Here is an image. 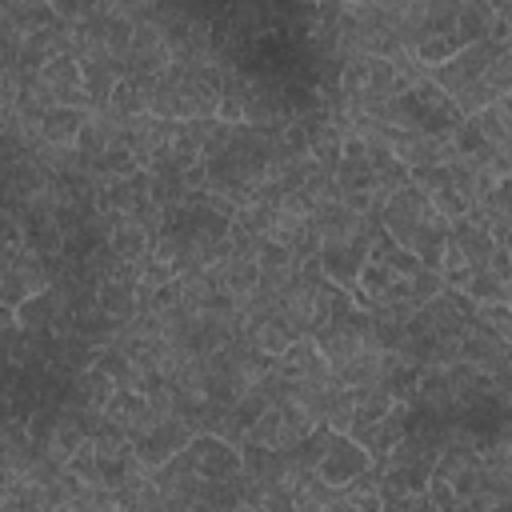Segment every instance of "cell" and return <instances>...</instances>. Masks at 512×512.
<instances>
[{"instance_id":"obj_1","label":"cell","mask_w":512,"mask_h":512,"mask_svg":"<svg viewBox=\"0 0 512 512\" xmlns=\"http://www.w3.org/2000/svg\"><path fill=\"white\" fill-rule=\"evenodd\" d=\"M444 288L440 272L420 264L408 248H400L392 236L376 232L372 236V248L348 288V296L372 312V316H384V320H408L428 296H436Z\"/></svg>"},{"instance_id":"obj_2","label":"cell","mask_w":512,"mask_h":512,"mask_svg":"<svg viewBox=\"0 0 512 512\" xmlns=\"http://www.w3.org/2000/svg\"><path fill=\"white\" fill-rule=\"evenodd\" d=\"M380 232L392 236L400 248H408L420 264L436 268L440 264V248H444V236H448V216H440L432 208V200L416 188V184H404L400 192H392L380 208Z\"/></svg>"},{"instance_id":"obj_3","label":"cell","mask_w":512,"mask_h":512,"mask_svg":"<svg viewBox=\"0 0 512 512\" xmlns=\"http://www.w3.org/2000/svg\"><path fill=\"white\" fill-rule=\"evenodd\" d=\"M28 104L36 108H52V104H72V108H92L88 92H84V80H80V60L76 56H56L48 64H40L24 92H20Z\"/></svg>"},{"instance_id":"obj_4","label":"cell","mask_w":512,"mask_h":512,"mask_svg":"<svg viewBox=\"0 0 512 512\" xmlns=\"http://www.w3.org/2000/svg\"><path fill=\"white\" fill-rule=\"evenodd\" d=\"M504 48H508V40H492V36H484V40H468V44H464V48H456L448 60H440V64H432V68H424V76H428L432 84H440V88L452 96V92H460L464 84L480 80V76H484V68H488Z\"/></svg>"},{"instance_id":"obj_5","label":"cell","mask_w":512,"mask_h":512,"mask_svg":"<svg viewBox=\"0 0 512 512\" xmlns=\"http://www.w3.org/2000/svg\"><path fill=\"white\" fill-rule=\"evenodd\" d=\"M372 460L368 452L348 436V432H332L320 424V452H316V476L328 484V488H344L352 484L360 472H368Z\"/></svg>"},{"instance_id":"obj_6","label":"cell","mask_w":512,"mask_h":512,"mask_svg":"<svg viewBox=\"0 0 512 512\" xmlns=\"http://www.w3.org/2000/svg\"><path fill=\"white\" fill-rule=\"evenodd\" d=\"M152 484L160 488L164 508H176V512L204 508V488H208V480H204V476L184 460V452L168 456V460L152 472Z\"/></svg>"},{"instance_id":"obj_7","label":"cell","mask_w":512,"mask_h":512,"mask_svg":"<svg viewBox=\"0 0 512 512\" xmlns=\"http://www.w3.org/2000/svg\"><path fill=\"white\" fill-rule=\"evenodd\" d=\"M52 284V264L48 256H36L32 248L20 244V252L0 268V304L16 308L20 300H28L32 292H44Z\"/></svg>"},{"instance_id":"obj_8","label":"cell","mask_w":512,"mask_h":512,"mask_svg":"<svg viewBox=\"0 0 512 512\" xmlns=\"http://www.w3.org/2000/svg\"><path fill=\"white\" fill-rule=\"evenodd\" d=\"M188 436H192V428H188L176 412H160L156 424L132 440V460H136L144 472H156L168 456H176V452L188 444Z\"/></svg>"},{"instance_id":"obj_9","label":"cell","mask_w":512,"mask_h":512,"mask_svg":"<svg viewBox=\"0 0 512 512\" xmlns=\"http://www.w3.org/2000/svg\"><path fill=\"white\" fill-rule=\"evenodd\" d=\"M184 460L204 476V480H232L244 464H240V444L224 440L216 432H192L188 444L180 448Z\"/></svg>"},{"instance_id":"obj_10","label":"cell","mask_w":512,"mask_h":512,"mask_svg":"<svg viewBox=\"0 0 512 512\" xmlns=\"http://www.w3.org/2000/svg\"><path fill=\"white\" fill-rule=\"evenodd\" d=\"M388 152L404 168H436V164H448L456 156L448 136L416 132V128H388Z\"/></svg>"},{"instance_id":"obj_11","label":"cell","mask_w":512,"mask_h":512,"mask_svg":"<svg viewBox=\"0 0 512 512\" xmlns=\"http://www.w3.org/2000/svg\"><path fill=\"white\" fill-rule=\"evenodd\" d=\"M372 236H376V232H360V236H348V240L316 244V264H320V272H324L332 284H340V288L348 292L352 280H356V272H360V264H364V256H368V248H372Z\"/></svg>"},{"instance_id":"obj_12","label":"cell","mask_w":512,"mask_h":512,"mask_svg":"<svg viewBox=\"0 0 512 512\" xmlns=\"http://www.w3.org/2000/svg\"><path fill=\"white\" fill-rule=\"evenodd\" d=\"M172 64V48L168 36L156 20H136L132 24V40H128V56H124V72H144V76H160Z\"/></svg>"},{"instance_id":"obj_13","label":"cell","mask_w":512,"mask_h":512,"mask_svg":"<svg viewBox=\"0 0 512 512\" xmlns=\"http://www.w3.org/2000/svg\"><path fill=\"white\" fill-rule=\"evenodd\" d=\"M508 88H512V48H504V52L484 68L480 80H472V84H464L460 92H452V104H456L460 116H472V112H480L484 104H492L496 96H508Z\"/></svg>"},{"instance_id":"obj_14","label":"cell","mask_w":512,"mask_h":512,"mask_svg":"<svg viewBox=\"0 0 512 512\" xmlns=\"http://www.w3.org/2000/svg\"><path fill=\"white\" fill-rule=\"evenodd\" d=\"M508 348H512V340L488 332L480 320H472L468 332L460 336V360L480 368L484 376H508Z\"/></svg>"},{"instance_id":"obj_15","label":"cell","mask_w":512,"mask_h":512,"mask_svg":"<svg viewBox=\"0 0 512 512\" xmlns=\"http://www.w3.org/2000/svg\"><path fill=\"white\" fill-rule=\"evenodd\" d=\"M120 144H124V116L112 112L108 104L88 108L84 112V124L76 132V152L84 160H96V156H104L108 148H120Z\"/></svg>"},{"instance_id":"obj_16","label":"cell","mask_w":512,"mask_h":512,"mask_svg":"<svg viewBox=\"0 0 512 512\" xmlns=\"http://www.w3.org/2000/svg\"><path fill=\"white\" fill-rule=\"evenodd\" d=\"M56 56H72V24L68 20H52V24H44V28H32L24 40H20V56H16V64L24 68V72H36L40 64H48V60H56Z\"/></svg>"},{"instance_id":"obj_17","label":"cell","mask_w":512,"mask_h":512,"mask_svg":"<svg viewBox=\"0 0 512 512\" xmlns=\"http://www.w3.org/2000/svg\"><path fill=\"white\" fill-rule=\"evenodd\" d=\"M156 404L144 396V392H136V388H116L112 392V400L104 404V420L108 424H116L128 440H136L140 432H148L152 424H156Z\"/></svg>"},{"instance_id":"obj_18","label":"cell","mask_w":512,"mask_h":512,"mask_svg":"<svg viewBox=\"0 0 512 512\" xmlns=\"http://www.w3.org/2000/svg\"><path fill=\"white\" fill-rule=\"evenodd\" d=\"M408 416H412V404H404V400H396L376 424H368V428H360L352 440L368 452V460L372 464H380L400 440H404V432H408Z\"/></svg>"},{"instance_id":"obj_19","label":"cell","mask_w":512,"mask_h":512,"mask_svg":"<svg viewBox=\"0 0 512 512\" xmlns=\"http://www.w3.org/2000/svg\"><path fill=\"white\" fill-rule=\"evenodd\" d=\"M276 368L284 372V380L292 384H316V380H332L320 348L312 344V336H296L280 356H276Z\"/></svg>"},{"instance_id":"obj_20","label":"cell","mask_w":512,"mask_h":512,"mask_svg":"<svg viewBox=\"0 0 512 512\" xmlns=\"http://www.w3.org/2000/svg\"><path fill=\"white\" fill-rule=\"evenodd\" d=\"M120 384L104 372V368H96V364H88V368H80L76 376H72V384H68V404H80V408H96V412H104V404L112 400V392H116Z\"/></svg>"},{"instance_id":"obj_21","label":"cell","mask_w":512,"mask_h":512,"mask_svg":"<svg viewBox=\"0 0 512 512\" xmlns=\"http://www.w3.org/2000/svg\"><path fill=\"white\" fill-rule=\"evenodd\" d=\"M152 88H156V76H144V72H124L108 96V108L120 112V116H140L148 112L152 104Z\"/></svg>"},{"instance_id":"obj_22","label":"cell","mask_w":512,"mask_h":512,"mask_svg":"<svg viewBox=\"0 0 512 512\" xmlns=\"http://www.w3.org/2000/svg\"><path fill=\"white\" fill-rule=\"evenodd\" d=\"M120 76H124V64L112 60V56H88V60H80V80H84V92H88L92 108L96 104H108V96H112V88H116Z\"/></svg>"},{"instance_id":"obj_23","label":"cell","mask_w":512,"mask_h":512,"mask_svg":"<svg viewBox=\"0 0 512 512\" xmlns=\"http://www.w3.org/2000/svg\"><path fill=\"white\" fill-rule=\"evenodd\" d=\"M88 108H72V104H52L40 112V140L48 144H76V132L84 124Z\"/></svg>"},{"instance_id":"obj_24","label":"cell","mask_w":512,"mask_h":512,"mask_svg":"<svg viewBox=\"0 0 512 512\" xmlns=\"http://www.w3.org/2000/svg\"><path fill=\"white\" fill-rule=\"evenodd\" d=\"M472 120H476V132L484 136V144L508 148V140H512V104H508V96H496L492 104L472 112Z\"/></svg>"},{"instance_id":"obj_25","label":"cell","mask_w":512,"mask_h":512,"mask_svg":"<svg viewBox=\"0 0 512 512\" xmlns=\"http://www.w3.org/2000/svg\"><path fill=\"white\" fill-rule=\"evenodd\" d=\"M460 292H464L472 304H508V296H512V276H500V272H492V268L484 264V268H476V272L460 284Z\"/></svg>"},{"instance_id":"obj_26","label":"cell","mask_w":512,"mask_h":512,"mask_svg":"<svg viewBox=\"0 0 512 512\" xmlns=\"http://www.w3.org/2000/svg\"><path fill=\"white\" fill-rule=\"evenodd\" d=\"M468 40L456 32V28H444V32H424V36H416L412 44H408V52L416 56V64H424V68H432V64H440V60H448L456 48H464Z\"/></svg>"},{"instance_id":"obj_27","label":"cell","mask_w":512,"mask_h":512,"mask_svg":"<svg viewBox=\"0 0 512 512\" xmlns=\"http://www.w3.org/2000/svg\"><path fill=\"white\" fill-rule=\"evenodd\" d=\"M52 304H56L52 284H48L44 292H32L28 300H20V304H16V324H20V332H28V336H48V332H52Z\"/></svg>"},{"instance_id":"obj_28","label":"cell","mask_w":512,"mask_h":512,"mask_svg":"<svg viewBox=\"0 0 512 512\" xmlns=\"http://www.w3.org/2000/svg\"><path fill=\"white\" fill-rule=\"evenodd\" d=\"M96 304L112 320H128L136 312V288L128 280H100L96 284Z\"/></svg>"},{"instance_id":"obj_29","label":"cell","mask_w":512,"mask_h":512,"mask_svg":"<svg viewBox=\"0 0 512 512\" xmlns=\"http://www.w3.org/2000/svg\"><path fill=\"white\" fill-rule=\"evenodd\" d=\"M476 320H480L488 332L512 340V312H508V304H476Z\"/></svg>"},{"instance_id":"obj_30","label":"cell","mask_w":512,"mask_h":512,"mask_svg":"<svg viewBox=\"0 0 512 512\" xmlns=\"http://www.w3.org/2000/svg\"><path fill=\"white\" fill-rule=\"evenodd\" d=\"M20 40H24V36L4 20V24H0V68H12V64H16V56H20Z\"/></svg>"},{"instance_id":"obj_31","label":"cell","mask_w":512,"mask_h":512,"mask_svg":"<svg viewBox=\"0 0 512 512\" xmlns=\"http://www.w3.org/2000/svg\"><path fill=\"white\" fill-rule=\"evenodd\" d=\"M92 4H96V0H48V8H52L60 20H68V24L80 20V16H88Z\"/></svg>"},{"instance_id":"obj_32","label":"cell","mask_w":512,"mask_h":512,"mask_svg":"<svg viewBox=\"0 0 512 512\" xmlns=\"http://www.w3.org/2000/svg\"><path fill=\"white\" fill-rule=\"evenodd\" d=\"M20 156H24V148H20V144H16V140H12V136L0 128V176H4V172H8V168L20 160Z\"/></svg>"},{"instance_id":"obj_33","label":"cell","mask_w":512,"mask_h":512,"mask_svg":"<svg viewBox=\"0 0 512 512\" xmlns=\"http://www.w3.org/2000/svg\"><path fill=\"white\" fill-rule=\"evenodd\" d=\"M496 16H512V0H488Z\"/></svg>"},{"instance_id":"obj_34","label":"cell","mask_w":512,"mask_h":512,"mask_svg":"<svg viewBox=\"0 0 512 512\" xmlns=\"http://www.w3.org/2000/svg\"><path fill=\"white\" fill-rule=\"evenodd\" d=\"M8 8H12V4H8V0H0V24L8 20Z\"/></svg>"}]
</instances>
